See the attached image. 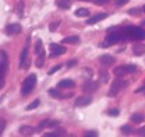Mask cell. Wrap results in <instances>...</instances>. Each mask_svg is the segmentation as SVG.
I'll list each match as a JSON object with an SVG mask.
<instances>
[{
	"instance_id": "obj_7",
	"label": "cell",
	"mask_w": 145,
	"mask_h": 137,
	"mask_svg": "<svg viewBox=\"0 0 145 137\" xmlns=\"http://www.w3.org/2000/svg\"><path fill=\"white\" fill-rule=\"evenodd\" d=\"M29 66V60H28V46H25L21 52V59H20V67L27 68Z\"/></svg>"
},
{
	"instance_id": "obj_18",
	"label": "cell",
	"mask_w": 145,
	"mask_h": 137,
	"mask_svg": "<svg viewBox=\"0 0 145 137\" xmlns=\"http://www.w3.org/2000/svg\"><path fill=\"white\" fill-rule=\"evenodd\" d=\"M80 42V36L77 35H72V36H67L61 41V43H78Z\"/></svg>"
},
{
	"instance_id": "obj_39",
	"label": "cell",
	"mask_w": 145,
	"mask_h": 137,
	"mask_svg": "<svg viewBox=\"0 0 145 137\" xmlns=\"http://www.w3.org/2000/svg\"><path fill=\"white\" fill-rule=\"evenodd\" d=\"M137 134H138V136H145V127L138 129V130H137Z\"/></svg>"
},
{
	"instance_id": "obj_38",
	"label": "cell",
	"mask_w": 145,
	"mask_h": 137,
	"mask_svg": "<svg viewBox=\"0 0 145 137\" xmlns=\"http://www.w3.org/2000/svg\"><path fill=\"white\" fill-rule=\"evenodd\" d=\"M4 127H6V122L3 119H0V134H1V132L4 130Z\"/></svg>"
},
{
	"instance_id": "obj_23",
	"label": "cell",
	"mask_w": 145,
	"mask_h": 137,
	"mask_svg": "<svg viewBox=\"0 0 145 137\" xmlns=\"http://www.w3.org/2000/svg\"><path fill=\"white\" fill-rule=\"evenodd\" d=\"M16 13H17L20 17L24 16V3H22V1H20V3L17 4V7H16Z\"/></svg>"
},
{
	"instance_id": "obj_24",
	"label": "cell",
	"mask_w": 145,
	"mask_h": 137,
	"mask_svg": "<svg viewBox=\"0 0 145 137\" xmlns=\"http://www.w3.org/2000/svg\"><path fill=\"white\" fill-rule=\"evenodd\" d=\"M142 120H144V116L140 115V113H134L131 116V122H134V123H141Z\"/></svg>"
},
{
	"instance_id": "obj_10",
	"label": "cell",
	"mask_w": 145,
	"mask_h": 137,
	"mask_svg": "<svg viewBox=\"0 0 145 137\" xmlns=\"http://www.w3.org/2000/svg\"><path fill=\"white\" fill-rule=\"evenodd\" d=\"M99 62H101L103 66H112V65H114L116 59H114L113 56H110V55H103V56L99 57Z\"/></svg>"
},
{
	"instance_id": "obj_36",
	"label": "cell",
	"mask_w": 145,
	"mask_h": 137,
	"mask_svg": "<svg viewBox=\"0 0 145 137\" xmlns=\"http://www.w3.org/2000/svg\"><path fill=\"white\" fill-rule=\"evenodd\" d=\"M114 3H116V6H119V7H120V6H124V4H127V3H128V0H116Z\"/></svg>"
},
{
	"instance_id": "obj_3",
	"label": "cell",
	"mask_w": 145,
	"mask_h": 137,
	"mask_svg": "<svg viewBox=\"0 0 145 137\" xmlns=\"http://www.w3.org/2000/svg\"><path fill=\"white\" fill-rule=\"evenodd\" d=\"M124 34H126V39H140L142 41L145 39V30L140 28V27H127L124 28Z\"/></svg>"
},
{
	"instance_id": "obj_43",
	"label": "cell",
	"mask_w": 145,
	"mask_h": 137,
	"mask_svg": "<svg viewBox=\"0 0 145 137\" xmlns=\"http://www.w3.org/2000/svg\"><path fill=\"white\" fill-rule=\"evenodd\" d=\"M142 11H145V4H144V6H142Z\"/></svg>"
},
{
	"instance_id": "obj_37",
	"label": "cell",
	"mask_w": 145,
	"mask_h": 137,
	"mask_svg": "<svg viewBox=\"0 0 145 137\" xmlns=\"http://www.w3.org/2000/svg\"><path fill=\"white\" fill-rule=\"evenodd\" d=\"M98 136V132H88V133H85V137H96Z\"/></svg>"
},
{
	"instance_id": "obj_20",
	"label": "cell",
	"mask_w": 145,
	"mask_h": 137,
	"mask_svg": "<svg viewBox=\"0 0 145 137\" xmlns=\"http://www.w3.org/2000/svg\"><path fill=\"white\" fill-rule=\"evenodd\" d=\"M43 63H45V52H39V57L36 59V67L42 68L43 67Z\"/></svg>"
},
{
	"instance_id": "obj_9",
	"label": "cell",
	"mask_w": 145,
	"mask_h": 137,
	"mask_svg": "<svg viewBox=\"0 0 145 137\" xmlns=\"http://www.w3.org/2000/svg\"><path fill=\"white\" fill-rule=\"evenodd\" d=\"M21 25L20 24H8L6 27V34L7 35H17L21 32Z\"/></svg>"
},
{
	"instance_id": "obj_14",
	"label": "cell",
	"mask_w": 145,
	"mask_h": 137,
	"mask_svg": "<svg viewBox=\"0 0 145 137\" xmlns=\"http://www.w3.org/2000/svg\"><path fill=\"white\" fill-rule=\"evenodd\" d=\"M91 102H92L91 97H80V98H77L75 105H77V106H87V105H89Z\"/></svg>"
},
{
	"instance_id": "obj_6",
	"label": "cell",
	"mask_w": 145,
	"mask_h": 137,
	"mask_svg": "<svg viewBox=\"0 0 145 137\" xmlns=\"http://www.w3.org/2000/svg\"><path fill=\"white\" fill-rule=\"evenodd\" d=\"M66 53V48L59 45V43H50V56L52 57H57L60 55Z\"/></svg>"
},
{
	"instance_id": "obj_31",
	"label": "cell",
	"mask_w": 145,
	"mask_h": 137,
	"mask_svg": "<svg viewBox=\"0 0 145 137\" xmlns=\"http://www.w3.org/2000/svg\"><path fill=\"white\" fill-rule=\"evenodd\" d=\"M43 51V48H42V41H40V39H39V41H38V42H36V46H35V52L36 53H38V55H39V52H42Z\"/></svg>"
},
{
	"instance_id": "obj_33",
	"label": "cell",
	"mask_w": 145,
	"mask_h": 137,
	"mask_svg": "<svg viewBox=\"0 0 145 137\" xmlns=\"http://www.w3.org/2000/svg\"><path fill=\"white\" fill-rule=\"evenodd\" d=\"M60 68H61V65H57V66H54L53 68H50V70L48 71V74H49V76H50V74H54V73H56L57 70H60Z\"/></svg>"
},
{
	"instance_id": "obj_8",
	"label": "cell",
	"mask_w": 145,
	"mask_h": 137,
	"mask_svg": "<svg viewBox=\"0 0 145 137\" xmlns=\"http://www.w3.org/2000/svg\"><path fill=\"white\" fill-rule=\"evenodd\" d=\"M98 83H95V81H87L85 84H82V91L85 92V94H92V92H95L96 90H98Z\"/></svg>"
},
{
	"instance_id": "obj_17",
	"label": "cell",
	"mask_w": 145,
	"mask_h": 137,
	"mask_svg": "<svg viewBox=\"0 0 145 137\" xmlns=\"http://www.w3.org/2000/svg\"><path fill=\"white\" fill-rule=\"evenodd\" d=\"M74 86H75V83H74L72 80H61V81L57 84L59 88H72Z\"/></svg>"
},
{
	"instance_id": "obj_44",
	"label": "cell",
	"mask_w": 145,
	"mask_h": 137,
	"mask_svg": "<svg viewBox=\"0 0 145 137\" xmlns=\"http://www.w3.org/2000/svg\"><path fill=\"white\" fill-rule=\"evenodd\" d=\"M84 1H92V0H84Z\"/></svg>"
},
{
	"instance_id": "obj_19",
	"label": "cell",
	"mask_w": 145,
	"mask_h": 137,
	"mask_svg": "<svg viewBox=\"0 0 145 137\" xmlns=\"http://www.w3.org/2000/svg\"><path fill=\"white\" fill-rule=\"evenodd\" d=\"M127 73V68L126 66H117V67L114 68V74L117 76V77H123V76H126Z\"/></svg>"
},
{
	"instance_id": "obj_28",
	"label": "cell",
	"mask_w": 145,
	"mask_h": 137,
	"mask_svg": "<svg viewBox=\"0 0 145 137\" xmlns=\"http://www.w3.org/2000/svg\"><path fill=\"white\" fill-rule=\"evenodd\" d=\"M59 25H60V21H54V22H52V24L49 25V31H50V32H54V31L59 28Z\"/></svg>"
},
{
	"instance_id": "obj_16",
	"label": "cell",
	"mask_w": 145,
	"mask_h": 137,
	"mask_svg": "<svg viewBox=\"0 0 145 137\" xmlns=\"http://www.w3.org/2000/svg\"><path fill=\"white\" fill-rule=\"evenodd\" d=\"M66 136V130L64 129H57L52 133H45V137H61Z\"/></svg>"
},
{
	"instance_id": "obj_45",
	"label": "cell",
	"mask_w": 145,
	"mask_h": 137,
	"mask_svg": "<svg viewBox=\"0 0 145 137\" xmlns=\"http://www.w3.org/2000/svg\"><path fill=\"white\" fill-rule=\"evenodd\" d=\"M144 92H145V91H144Z\"/></svg>"
},
{
	"instance_id": "obj_30",
	"label": "cell",
	"mask_w": 145,
	"mask_h": 137,
	"mask_svg": "<svg viewBox=\"0 0 145 137\" xmlns=\"http://www.w3.org/2000/svg\"><path fill=\"white\" fill-rule=\"evenodd\" d=\"M124 66H126L128 73H134V71H137V66H135V65H124Z\"/></svg>"
},
{
	"instance_id": "obj_29",
	"label": "cell",
	"mask_w": 145,
	"mask_h": 137,
	"mask_svg": "<svg viewBox=\"0 0 145 137\" xmlns=\"http://www.w3.org/2000/svg\"><path fill=\"white\" fill-rule=\"evenodd\" d=\"M121 132H123L124 134H130V133L133 132V127L128 126V124H124V126H121Z\"/></svg>"
},
{
	"instance_id": "obj_11",
	"label": "cell",
	"mask_w": 145,
	"mask_h": 137,
	"mask_svg": "<svg viewBox=\"0 0 145 137\" xmlns=\"http://www.w3.org/2000/svg\"><path fill=\"white\" fill-rule=\"evenodd\" d=\"M105 18H108V14H106V13H99V14H95L93 17H91L87 22H88L89 25H93V24H96V22H99V21H102V20H105Z\"/></svg>"
},
{
	"instance_id": "obj_34",
	"label": "cell",
	"mask_w": 145,
	"mask_h": 137,
	"mask_svg": "<svg viewBox=\"0 0 145 137\" xmlns=\"http://www.w3.org/2000/svg\"><path fill=\"white\" fill-rule=\"evenodd\" d=\"M78 62H77V59H72V60H69L67 62V67H74L75 65H77Z\"/></svg>"
},
{
	"instance_id": "obj_25",
	"label": "cell",
	"mask_w": 145,
	"mask_h": 137,
	"mask_svg": "<svg viewBox=\"0 0 145 137\" xmlns=\"http://www.w3.org/2000/svg\"><path fill=\"white\" fill-rule=\"evenodd\" d=\"M48 92H49V95H50V97H53V98H60V97H61V94H60L56 88H50Z\"/></svg>"
},
{
	"instance_id": "obj_21",
	"label": "cell",
	"mask_w": 145,
	"mask_h": 137,
	"mask_svg": "<svg viewBox=\"0 0 145 137\" xmlns=\"http://www.w3.org/2000/svg\"><path fill=\"white\" fill-rule=\"evenodd\" d=\"M56 4H57L60 9H70V6H71V0H57Z\"/></svg>"
},
{
	"instance_id": "obj_12",
	"label": "cell",
	"mask_w": 145,
	"mask_h": 137,
	"mask_svg": "<svg viewBox=\"0 0 145 137\" xmlns=\"http://www.w3.org/2000/svg\"><path fill=\"white\" fill-rule=\"evenodd\" d=\"M56 126H59V122L57 120H43V122H40L39 123V126H38V130L40 129H46V127H56Z\"/></svg>"
},
{
	"instance_id": "obj_22",
	"label": "cell",
	"mask_w": 145,
	"mask_h": 137,
	"mask_svg": "<svg viewBox=\"0 0 145 137\" xmlns=\"http://www.w3.org/2000/svg\"><path fill=\"white\" fill-rule=\"evenodd\" d=\"M75 16L77 17H88L89 10L88 9H78V10H75Z\"/></svg>"
},
{
	"instance_id": "obj_32",
	"label": "cell",
	"mask_w": 145,
	"mask_h": 137,
	"mask_svg": "<svg viewBox=\"0 0 145 137\" xmlns=\"http://www.w3.org/2000/svg\"><path fill=\"white\" fill-rule=\"evenodd\" d=\"M109 115H110V116H119V115H120V111H119L117 108H113V109L109 111Z\"/></svg>"
},
{
	"instance_id": "obj_35",
	"label": "cell",
	"mask_w": 145,
	"mask_h": 137,
	"mask_svg": "<svg viewBox=\"0 0 145 137\" xmlns=\"http://www.w3.org/2000/svg\"><path fill=\"white\" fill-rule=\"evenodd\" d=\"M101 80H102L103 83H105V81H108V80H109V76H108V73L105 74L103 71H101Z\"/></svg>"
},
{
	"instance_id": "obj_1",
	"label": "cell",
	"mask_w": 145,
	"mask_h": 137,
	"mask_svg": "<svg viewBox=\"0 0 145 137\" xmlns=\"http://www.w3.org/2000/svg\"><path fill=\"white\" fill-rule=\"evenodd\" d=\"M123 39H126L124 28L117 30L116 32H109L108 36H106V41H105L101 46H102V48H106V46H110V45H113V43H117V42H120V41H123Z\"/></svg>"
},
{
	"instance_id": "obj_41",
	"label": "cell",
	"mask_w": 145,
	"mask_h": 137,
	"mask_svg": "<svg viewBox=\"0 0 145 137\" xmlns=\"http://www.w3.org/2000/svg\"><path fill=\"white\" fill-rule=\"evenodd\" d=\"M144 91H145V87H141V88L135 90V94H140V92H144Z\"/></svg>"
},
{
	"instance_id": "obj_2",
	"label": "cell",
	"mask_w": 145,
	"mask_h": 137,
	"mask_svg": "<svg viewBox=\"0 0 145 137\" xmlns=\"http://www.w3.org/2000/svg\"><path fill=\"white\" fill-rule=\"evenodd\" d=\"M7 67H8V55L4 51H0V88H3L4 86Z\"/></svg>"
},
{
	"instance_id": "obj_42",
	"label": "cell",
	"mask_w": 145,
	"mask_h": 137,
	"mask_svg": "<svg viewBox=\"0 0 145 137\" xmlns=\"http://www.w3.org/2000/svg\"><path fill=\"white\" fill-rule=\"evenodd\" d=\"M142 27H145V20H144V21H142Z\"/></svg>"
},
{
	"instance_id": "obj_4",
	"label": "cell",
	"mask_w": 145,
	"mask_h": 137,
	"mask_svg": "<svg viewBox=\"0 0 145 137\" xmlns=\"http://www.w3.org/2000/svg\"><path fill=\"white\" fill-rule=\"evenodd\" d=\"M35 84H36V76L35 74H29L24 83H22V87H21V94L22 95H28L32 92V90L35 88Z\"/></svg>"
},
{
	"instance_id": "obj_27",
	"label": "cell",
	"mask_w": 145,
	"mask_h": 137,
	"mask_svg": "<svg viewBox=\"0 0 145 137\" xmlns=\"http://www.w3.org/2000/svg\"><path fill=\"white\" fill-rule=\"evenodd\" d=\"M39 103H40V101H39V99H35L34 102H31L28 106H27V111H32V109H35L36 106H39Z\"/></svg>"
},
{
	"instance_id": "obj_13",
	"label": "cell",
	"mask_w": 145,
	"mask_h": 137,
	"mask_svg": "<svg viewBox=\"0 0 145 137\" xmlns=\"http://www.w3.org/2000/svg\"><path fill=\"white\" fill-rule=\"evenodd\" d=\"M20 133H21L22 136H32V134L35 133V129L31 127V126H21V127H20Z\"/></svg>"
},
{
	"instance_id": "obj_26",
	"label": "cell",
	"mask_w": 145,
	"mask_h": 137,
	"mask_svg": "<svg viewBox=\"0 0 145 137\" xmlns=\"http://www.w3.org/2000/svg\"><path fill=\"white\" fill-rule=\"evenodd\" d=\"M141 13H142V9H137V7L128 10V14H130V16H140Z\"/></svg>"
},
{
	"instance_id": "obj_40",
	"label": "cell",
	"mask_w": 145,
	"mask_h": 137,
	"mask_svg": "<svg viewBox=\"0 0 145 137\" xmlns=\"http://www.w3.org/2000/svg\"><path fill=\"white\" fill-rule=\"evenodd\" d=\"M92 1H93V3H96V4H99V6H101V4H105V3H108L109 0H92Z\"/></svg>"
},
{
	"instance_id": "obj_15",
	"label": "cell",
	"mask_w": 145,
	"mask_h": 137,
	"mask_svg": "<svg viewBox=\"0 0 145 137\" xmlns=\"http://www.w3.org/2000/svg\"><path fill=\"white\" fill-rule=\"evenodd\" d=\"M133 53H134L135 56L144 55L145 53V45H142V43H135V45L133 46Z\"/></svg>"
},
{
	"instance_id": "obj_5",
	"label": "cell",
	"mask_w": 145,
	"mask_h": 137,
	"mask_svg": "<svg viewBox=\"0 0 145 137\" xmlns=\"http://www.w3.org/2000/svg\"><path fill=\"white\" fill-rule=\"evenodd\" d=\"M124 87H127V83L126 81H123L120 77L119 78H116L114 81H113V84H112V87H110V91H109V95L110 97H114L119 91H121Z\"/></svg>"
}]
</instances>
